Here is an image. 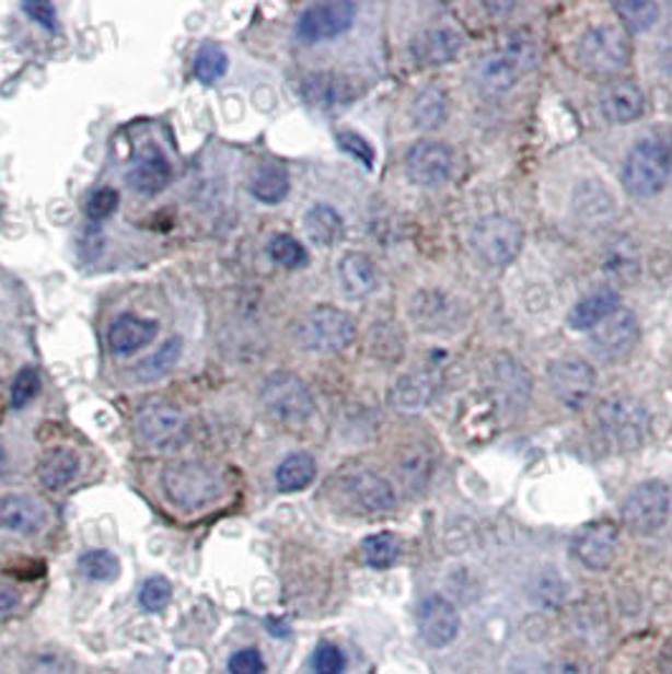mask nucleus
I'll use <instances>...</instances> for the list:
<instances>
[{
	"label": "nucleus",
	"mask_w": 672,
	"mask_h": 674,
	"mask_svg": "<svg viewBox=\"0 0 672 674\" xmlns=\"http://www.w3.org/2000/svg\"><path fill=\"white\" fill-rule=\"evenodd\" d=\"M336 274H339L344 293L351 295V299H367V295H372L376 291V286H380V274H376L372 258L359 251H351L347 256H341Z\"/></svg>",
	"instance_id": "25"
},
{
	"label": "nucleus",
	"mask_w": 672,
	"mask_h": 674,
	"mask_svg": "<svg viewBox=\"0 0 672 674\" xmlns=\"http://www.w3.org/2000/svg\"><path fill=\"white\" fill-rule=\"evenodd\" d=\"M617 525L610 521H594L584 525V528L573 536L571 550L581 566H587V569L592 571H604L610 569L614 554H617Z\"/></svg>",
	"instance_id": "17"
},
{
	"label": "nucleus",
	"mask_w": 672,
	"mask_h": 674,
	"mask_svg": "<svg viewBox=\"0 0 672 674\" xmlns=\"http://www.w3.org/2000/svg\"><path fill=\"white\" fill-rule=\"evenodd\" d=\"M415 125L422 129H436L448 117V96L440 92L438 86L425 89V92L415 98L413 106Z\"/></svg>",
	"instance_id": "38"
},
{
	"label": "nucleus",
	"mask_w": 672,
	"mask_h": 674,
	"mask_svg": "<svg viewBox=\"0 0 672 674\" xmlns=\"http://www.w3.org/2000/svg\"><path fill=\"white\" fill-rule=\"evenodd\" d=\"M612 8L633 33L652 28L654 21L660 19V5L650 3V0H622V3H614Z\"/></svg>",
	"instance_id": "39"
},
{
	"label": "nucleus",
	"mask_w": 672,
	"mask_h": 674,
	"mask_svg": "<svg viewBox=\"0 0 672 674\" xmlns=\"http://www.w3.org/2000/svg\"><path fill=\"white\" fill-rule=\"evenodd\" d=\"M81 460L73 450L56 448L48 450L38 463V480L48 490H63L79 478Z\"/></svg>",
	"instance_id": "28"
},
{
	"label": "nucleus",
	"mask_w": 672,
	"mask_h": 674,
	"mask_svg": "<svg viewBox=\"0 0 672 674\" xmlns=\"http://www.w3.org/2000/svg\"><path fill=\"white\" fill-rule=\"evenodd\" d=\"M311 670L314 674H344L347 670V656L336 644L322 642L316 647L314 660H311Z\"/></svg>",
	"instance_id": "46"
},
{
	"label": "nucleus",
	"mask_w": 672,
	"mask_h": 674,
	"mask_svg": "<svg viewBox=\"0 0 672 674\" xmlns=\"http://www.w3.org/2000/svg\"><path fill=\"white\" fill-rule=\"evenodd\" d=\"M299 94L311 109L339 112L357 98V86L351 79L336 71H311L301 79Z\"/></svg>",
	"instance_id": "14"
},
{
	"label": "nucleus",
	"mask_w": 672,
	"mask_h": 674,
	"mask_svg": "<svg viewBox=\"0 0 672 674\" xmlns=\"http://www.w3.org/2000/svg\"><path fill=\"white\" fill-rule=\"evenodd\" d=\"M596 422H600L604 440L617 450L642 448L652 430V419L647 407L639 399L625 397V394L604 399L596 407Z\"/></svg>",
	"instance_id": "4"
},
{
	"label": "nucleus",
	"mask_w": 672,
	"mask_h": 674,
	"mask_svg": "<svg viewBox=\"0 0 672 674\" xmlns=\"http://www.w3.org/2000/svg\"><path fill=\"white\" fill-rule=\"evenodd\" d=\"M672 498L665 483H639L622 503V523L637 536H652L668 523Z\"/></svg>",
	"instance_id": "8"
},
{
	"label": "nucleus",
	"mask_w": 672,
	"mask_h": 674,
	"mask_svg": "<svg viewBox=\"0 0 672 674\" xmlns=\"http://www.w3.org/2000/svg\"><path fill=\"white\" fill-rule=\"evenodd\" d=\"M260 402L281 422H303L314 415V394L291 372L268 374L260 384Z\"/></svg>",
	"instance_id": "9"
},
{
	"label": "nucleus",
	"mask_w": 672,
	"mask_h": 674,
	"mask_svg": "<svg viewBox=\"0 0 672 674\" xmlns=\"http://www.w3.org/2000/svg\"><path fill=\"white\" fill-rule=\"evenodd\" d=\"M170 602H172V583L165 577H152L144 581L142 591H139V606H142L144 612L158 614L165 609Z\"/></svg>",
	"instance_id": "43"
},
{
	"label": "nucleus",
	"mask_w": 672,
	"mask_h": 674,
	"mask_svg": "<svg viewBox=\"0 0 672 674\" xmlns=\"http://www.w3.org/2000/svg\"><path fill=\"white\" fill-rule=\"evenodd\" d=\"M23 13H26L31 21H36L38 26H44L46 31L59 28V13H56L54 3H46V0H31V3H23Z\"/></svg>",
	"instance_id": "50"
},
{
	"label": "nucleus",
	"mask_w": 672,
	"mask_h": 674,
	"mask_svg": "<svg viewBox=\"0 0 672 674\" xmlns=\"http://www.w3.org/2000/svg\"><path fill=\"white\" fill-rule=\"evenodd\" d=\"M185 341L179 339V336H170V339L162 344L158 351H152L150 357L139 361L135 367V380L139 382H158L162 376H167L172 369L177 367L179 357H183Z\"/></svg>",
	"instance_id": "32"
},
{
	"label": "nucleus",
	"mask_w": 672,
	"mask_h": 674,
	"mask_svg": "<svg viewBox=\"0 0 672 674\" xmlns=\"http://www.w3.org/2000/svg\"><path fill=\"white\" fill-rule=\"evenodd\" d=\"M127 183L142 197H154L167 190V185L172 183V167L165 154H160L158 150L142 154L135 167L127 172Z\"/></svg>",
	"instance_id": "26"
},
{
	"label": "nucleus",
	"mask_w": 672,
	"mask_h": 674,
	"mask_svg": "<svg viewBox=\"0 0 672 674\" xmlns=\"http://www.w3.org/2000/svg\"><path fill=\"white\" fill-rule=\"evenodd\" d=\"M357 322L349 311L336 306H314L293 326V339L301 349L314 353L344 351L355 341Z\"/></svg>",
	"instance_id": "2"
},
{
	"label": "nucleus",
	"mask_w": 672,
	"mask_h": 674,
	"mask_svg": "<svg viewBox=\"0 0 672 674\" xmlns=\"http://www.w3.org/2000/svg\"><path fill=\"white\" fill-rule=\"evenodd\" d=\"M660 69L672 77V31L668 33L665 38H662L660 44Z\"/></svg>",
	"instance_id": "52"
},
{
	"label": "nucleus",
	"mask_w": 672,
	"mask_h": 674,
	"mask_svg": "<svg viewBox=\"0 0 672 674\" xmlns=\"http://www.w3.org/2000/svg\"><path fill=\"white\" fill-rule=\"evenodd\" d=\"M397 470L407 490H422L425 485L432 480V470H436V455H432V450L428 448L413 445L405 450L403 457H399Z\"/></svg>",
	"instance_id": "34"
},
{
	"label": "nucleus",
	"mask_w": 672,
	"mask_h": 674,
	"mask_svg": "<svg viewBox=\"0 0 672 674\" xmlns=\"http://www.w3.org/2000/svg\"><path fill=\"white\" fill-rule=\"evenodd\" d=\"M498 48H501L503 54L511 56V59L521 66L523 71H531L538 63V46L531 33L526 31H511L506 33V36L498 40Z\"/></svg>",
	"instance_id": "40"
},
{
	"label": "nucleus",
	"mask_w": 672,
	"mask_h": 674,
	"mask_svg": "<svg viewBox=\"0 0 672 674\" xmlns=\"http://www.w3.org/2000/svg\"><path fill=\"white\" fill-rule=\"evenodd\" d=\"M135 430L139 440L154 450H177L190 440V422H187L183 409L162 399L139 407Z\"/></svg>",
	"instance_id": "7"
},
{
	"label": "nucleus",
	"mask_w": 672,
	"mask_h": 674,
	"mask_svg": "<svg viewBox=\"0 0 672 674\" xmlns=\"http://www.w3.org/2000/svg\"><path fill=\"white\" fill-rule=\"evenodd\" d=\"M440 390V376L432 369H420V372H409L390 386L387 402L397 412H420L436 399Z\"/></svg>",
	"instance_id": "18"
},
{
	"label": "nucleus",
	"mask_w": 672,
	"mask_h": 674,
	"mask_svg": "<svg viewBox=\"0 0 672 674\" xmlns=\"http://www.w3.org/2000/svg\"><path fill=\"white\" fill-rule=\"evenodd\" d=\"M453 150L448 144L436 142V139H422L409 147L405 167L407 177L413 179L417 187H440L445 185L450 175H453Z\"/></svg>",
	"instance_id": "12"
},
{
	"label": "nucleus",
	"mask_w": 672,
	"mask_h": 674,
	"mask_svg": "<svg viewBox=\"0 0 672 674\" xmlns=\"http://www.w3.org/2000/svg\"><path fill=\"white\" fill-rule=\"evenodd\" d=\"M19 594H15V589L8 586V583L0 581V614H11L15 606H19Z\"/></svg>",
	"instance_id": "51"
},
{
	"label": "nucleus",
	"mask_w": 672,
	"mask_h": 674,
	"mask_svg": "<svg viewBox=\"0 0 672 674\" xmlns=\"http://www.w3.org/2000/svg\"><path fill=\"white\" fill-rule=\"evenodd\" d=\"M660 670L665 674H672V639L670 642L662 647V654H660Z\"/></svg>",
	"instance_id": "53"
},
{
	"label": "nucleus",
	"mask_w": 672,
	"mask_h": 674,
	"mask_svg": "<svg viewBox=\"0 0 672 674\" xmlns=\"http://www.w3.org/2000/svg\"><path fill=\"white\" fill-rule=\"evenodd\" d=\"M639 339L637 316L627 309L612 311L604 322L592 328V347L604 359H622L635 349Z\"/></svg>",
	"instance_id": "16"
},
{
	"label": "nucleus",
	"mask_w": 672,
	"mask_h": 674,
	"mask_svg": "<svg viewBox=\"0 0 672 674\" xmlns=\"http://www.w3.org/2000/svg\"><path fill=\"white\" fill-rule=\"evenodd\" d=\"M193 71H195V79L202 81V84H212V81L225 77V71H228L225 48L216 44V40H205L198 51H195Z\"/></svg>",
	"instance_id": "36"
},
{
	"label": "nucleus",
	"mask_w": 672,
	"mask_h": 674,
	"mask_svg": "<svg viewBox=\"0 0 672 674\" xmlns=\"http://www.w3.org/2000/svg\"><path fill=\"white\" fill-rule=\"evenodd\" d=\"M347 492L367 513H387L397 503L395 488L372 470L351 473L347 478Z\"/></svg>",
	"instance_id": "21"
},
{
	"label": "nucleus",
	"mask_w": 672,
	"mask_h": 674,
	"mask_svg": "<svg viewBox=\"0 0 672 674\" xmlns=\"http://www.w3.org/2000/svg\"><path fill=\"white\" fill-rule=\"evenodd\" d=\"M228 672L231 674H264L266 672L264 654H260L256 647H245L228 660Z\"/></svg>",
	"instance_id": "48"
},
{
	"label": "nucleus",
	"mask_w": 672,
	"mask_h": 674,
	"mask_svg": "<svg viewBox=\"0 0 672 674\" xmlns=\"http://www.w3.org/2000/svg\"><path fill=\"white\" fill-rule=\"evenodd\" d=\"M523 73L526 71H523L511 56L503 54L501 48L486 54L478 61V66H475V81H478V86L490 96L511 92V89L521 81Z\"/></svg>",
	"instance_id": "23"
},
{
	"label": "nucleus",
	"mask_w": 672,
	"mask_h": 674,
	"mask_svg": "<svg viewBox=\"0 0 672 674\" xmlns=\"http://www.w3.org/2000/svg\"><path fill=\"white\" fill-rule=\"evenodd\" d=\"M471 248L486 266L506 268L523 248V228L508 216H486L471 230Z\"/></svg>",
	"instance_id": "5"
},
{
	"label": "nucleus",
	"mask_w": 672,
	"mask_h": 674,
	"mask_svg": "<svg viewBox=\"0 0 672 674\" xmlns=\"http://www.w3.org/2000/svg\"><path fill=\"white\" fill-rule=\"evenodd\" d=\"M336 142H339V147L347 154H351L357 162H362L367 170L374 167V147L367 142V139L362 135H357V131H339L336 135Z\"/></svg>",
	"instance_id": "47"
},
{
	"label": "nucleus",
	"mask_w": 672,
	"mask_h": 674,
	"mask_svg": "<svg viewBox=\"0 0 672 674\" xmlns=\"http://www.w3.org/2000/svg\"><path fill=\"white\" fill-rule=\"evenodd\" d=\"M596 384V374L592 364H587L584 359L577 357H564L556 359L548 367V386L556 394V399L569 409H581L587 405V399L592 397Z\"/></svg>",
	"instance_id": "11"
},
{
	"label": "nucleus",
	"mask_w": 672,
	"mask_h": 674,
	"mask_svg": "<svg viewBox=\"0 0 672 674\" xmlns=\"http://www.w3.org/2000/svg\"><path fill=\"white\" fill-rule=\"evenodd\" d=\"M119 208V193L112 190V187H100L92 195L86 197V218L94 220V223H102V220L112 218Z\"/></svg>",
	"instance_id": "45"
},
{
	"label": "nucleus",
	"mask_w": 672,
	"mask_h": 674,
	"mask_svg": "<svg viewBox=\"0 0 672 674\" xmlns=\"http://www.w3.org/2000/svg\"><path fill=\"white\" fill-rule=\"evenodd\" d=\"M577 56L589 71L610 77V73H617L629 63L633 46H629L625 28L614 26V23H596L579 38Z\"/></svg>",
	"instance_id": "6"
},
{
	"label": "nucleus",
	"mask_w": 672,
	"mask_h": 674,
	"mask_svg": "<svg viewBox=\"0 0 672 674\" xmlns=\"http://www.w3.org/2000/svg\"><path fill=\"white\" fill-rule=\"evenodd\" d=\"M606 274L610 276H617V278H635L637 276V268H639V258L635 248H629V245H614V248H610V253H606V263H604Z\"/></svg>",
	"instance_id": "44"
},
{
	"label": "nucleus",
	"mask_w": 672,
	"mask_h": 674,
	"mask_svg": "<svg viewBox=\"0 0 672 674\" xmlns=\"http://www.w3.org/2000/svg\"><path fill=\"white\" fill-rule=\"evenodd\" d=\"M40 392V374L36 367H23L19 374H15L13 380V386H11V405L15 409H23L28 407L31 402H34L38 397Z\"/></svg>",
	"instance_id": "42"
},
{
	"label": "nucleus",
	"mask_w": 672,
	"mask_h": 674,
	"mask_svg": "<svg viewBox=\"0 0 672 674\" xmlns=\"http://www.w3.org/2000/svg\"><path fill=\"white\" fill-rule=\"evenodd\" d=\"M417 629H420L422 642L432 649H442L453 644L461 635V614L450 599L432 594L425 596L417 606Z\"/></svg>",
	"instance_id": "13"
},
{
	"label": "nucleus",
	"mask_w": 672,
	"mask_h": 674,
	"mask_svg": "<svg viewBox=\"0 0 672 674\" xmlns=\"http://www.w3.org/2000/svg\"><path fill=\"white\" fill-rule=\"evenodd\" d=\"M494 376H496V392L503 405H511V407L526 405V399L531 394V380H529L526 369H523L519 361L511 357H501V361L494 367Z\"/></svg>",
	"instance_id": "30"
},
{
	"label": "nucleus",
	"mask_w": 672,
	"mask_h": 674,
	"mask_svg": "<svg viewBox=\"0 0 672 674\" xmlns=\"http://www.w3.org/2000/svg\"><path fill=\"white\" fill-rule=\"evenodd\" d=\"M357 19V5L349 0H332V3H314L299 15L297 36L303 44H322V40L339 38L351 28Z\"/></svg>",
	"instance_id": "10"
},
{
	"label": "nucleus",
	"mask_w": 672,
	"mask_h": 674,
	"mask_svg": "<svg viewBox=\"0 0 672 674\" xmlns=\"http://www.w3.org/2000/svg\"><path fill=\"white\" fill-rule=\"evenodd\" d=\"M77 566H79L81 577L89 581H96V583H109L114 579H119V573H121L119 558L106 548L84 550V554L79 556Z\"/></svg>",
	"instance_id": "35"
},
{
	"label": "nucleus",
	"mask_w": 672,
	"mask_h": 674,
	"mask_svg": "<svg viewBox=\"0 0 672 674\" xmlns=\"http://www.w3.org/2000/svg\"><path fill=\"white\" fill-rule=\"evenodd\" d=\"M46 525V511L38 500L28 496H3L0 498V531L36 536Z\"/></svg>",
	"instance_id": "22"
},
{
	"label": "nucleus",
	"mask_w": 672,
	"mask_h": 674,
	"mask_svg": "<svg viewBox=\"0 0 672 674\" xmlns=\"http://www.w3.org/2000/svg\"><path fill=\"white\" fill-rule=\"evenodd\" d=\"M619 309V293L612 289H596L584 299H579L577 306L569 311V326L577 332H592V328L604 322L612 311Z\"/></svg>",
	"instance_id": "29"
},
{
	"label": "nucleus",
	"mask_w": 672,
	"mask_h": 674,
	"mask_svg": "<svg viewBox=\"0 0 672 674\" xmlns=\"http://www.w3.org/2000/svg\"><path fill=\"white\" fill-rule=\"evenodd\" d=\"M268 256L281 268H303L306 266V248L291 235H274L268 243Z\"/></svg>",
	"instance_id": "41"
},
{
	"label": "nucleus",
	"mask_w": 672,
	"mask_h": 674,
	"mask_svg": "<svg viewBox=\"0 0 672 674\" xmlns=\"http://www.w3.org/2000/svg\"><path fill=\"white\" fill-rule=\"evenodd\" d=\"M162 492L179 511H202L223 496V480L208 465L172 463L162 473Z\"/></svg>",
	"instance_id": "3"
},
{
	"label": "nucleus",
	"mask_w": 672,
	"mask_h": 674,
	"mask_svg": "<svg viewBox=\"0 0 672 674\" xmlns=\"http://www.w3.org/2000/svg\"><path fill=\"white\" fill-rule=\"evenodd\" d=\"M461 48H463V36L450 26L428 28L413 40V54L422 66L450 63L457 54H461Z\"/></svg>",
	"instance_id": "24"
},
{
	"label": "nucleus",
	"mask_w": 672,
	"mask_h": 674,
	"mask_svg": "<svg viewBox=\"0 0 672 674\" xmlns=\"http://www.w3.org/2000/svg\"><path fill=\"white\" fill-rule=\"evenodd\" d=\"M28 674H73V664L67 654H36L28 664Z\"/></svg>",
	"instance_id": "49"
},
{
	"label": "nucleus",
	"mask_w": 672,
	"mask_h": 674,
	"mask_svg": "<svg viewBox=\"0 0 672 674\" xmlns=\"http://www.w3.org/2000/svg\"><path fill=\"white\" fill-rule=\"evenodd\" d=\"M316 478V460L309 452H291L276 467V485L281 492H299Z\"/></svg>",
	"instance_id": "33"
},
{
	"label": "nucleus",
	"mask_w": 672,
	"mask_h": 674,
	"mask_svg": "<svg viewBox=\"0 0 672 674\" xmlns=\"http://www.w3.org/2000/svg\"><path fill=\"white\" fill-rule=\"evenodd\" d=\"M455 427L468 445H483L494 438L498 430V402L494 394H468L457 407Z\"/></svg>",
	"instance_id": "15"
},
{
	"label": "nucleus",
	"mask_w": 672,
	"mask_h": 674,
	"mask_svg": "<svg viewBox=\"0 0 672 674\" xmlns=\"http://www.w3.org/2000/svg\"><path fill=\"white\" fill-rule=\"evenodd\" d=\"M5 467H8V452H5V448H3V442H0V478H3Z\"/></svg>",
	"instance_id": "54"
},
{
	"label": "nucleus",
	"mask_w": 672,
	"mask_h": 674,
	"mask_svg": "<svg viewBox=\"0 0 672 674\" xmlns=\"http://www.w3.org/2000/svg\"><path fill=\"white\" fill-rule=\"evenodd\" d=\"M158 332L160 324L152 322V318L121 314L114 318L109 334H106V341H109V349L117 353V357H129V353H137L139 349H144L147 344H152Z\"/></svg>",
	"instance_id": "20"
},
{
	"label": "nucleus",
	"mask_w": 672,
	"mask_h": 674,
	"mask_svg": "<svg viewBox=\"0 0 672 674\" xmlns=\"http://www.w3.org/2000/svg\"><path fill=\"white\" fill-rule=\"evenodd\" d=\"M248 190L256 200L266 205H278L291 190L289 170L281 162H260L253 167L248 177Z\"/></svg>",
	"instance_id": "27"
},
{
	"label": "nucleus",
	"mask_w": 672,
	"mask_h": 674,
	"mask_svg": "<svg viewBox=\"0 0 672 674\" xmlns=\"http://www.w3.org/2000/svg\"><path fill=\"white\" fill-rule=\"evenodd\" d=\"M672 170V144L665 137H645L629 150L622 164V185L635 197H652L668 185Z\"/></svg>",
	"instance_id": "1"
},
{
	"label": "nucleus",
	"mask_w": 672,
	"mask_h": 674,
	"mask_svg": "<svg viewBox=\"0 0 672 674\" xmlns=\"http://www.w3.org/2000/svg\"><path fill=\"white\" fill-rule=\"evenodd\" d=\"M303 230L306 237L318 248H332L341 241L344 220L332 205H314L306 216H303Z\"/></svg>",
	"instance_id": "31"
},
{
	"label": "nucleus",
	"mask_w": 672,
	"mask_h": 674,
	"mask_svg": "<svg viewBox=\"0 0 672 674\" xmlns=\"http://www.w3.org/2000/svg\"><path fill=\"white\" fill-rule=\"evenodd\" d=\"M600 109L612 125H629L645 114V94L629 79L610 81L600 94Z\"/></svg>",
	"instance_id": "19"
},
{
	"label": "nucleus",
	"mask_w": 672,
	"mask_h": 674,
	"mask_svg": "<svg viewBox=\"0 0 672 674\" xmlns=\"http://www.w3.org/2000/svg\"><path fill=\"white\" fill-rule=\"evenodd\" d=\"M399 554H403V546H399V538L395 536V533H374V536L364 538V544H362L364 563L380 571L395 566Z\"/></svg>",
	"instance_id": "37"
}]
</instances>
